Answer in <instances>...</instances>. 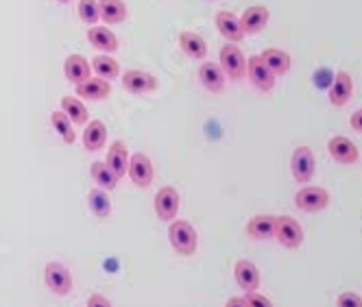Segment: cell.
Returning <instances> with one entry per match:
<instances>
[{
    "label": "cell",
    "mask_w": 362,
    "mask_h": 307,
    "mask_svg": "<svg viewBox=\"0 0 362 307\" xmlns=\"http://www.w3.org/2000/svg\"><path fill=\"white\" fill-rule=\"evenodd\" d=\"M168 240H170V246L179 255H184V258H190V255H194L199 248V236L194 231V227L186 220H173L170 222Z\"/></svg>",
    "instance_id": "1"
},
{
    "label": "cell",
    "mask_w": 362,
    "mask_h": 307,
    "mask_svg": "<svg viewBox=\"0 0 362 307\" xmlns=\"http://www.w3.org/2000/svg\"><path fill=\"white\" fill-rule=\"evenodd\" d=\"M218 66H221L223 74L229 76L231 81H243L247 76V59L243 55V50L229 42L221 48Z\"/></svg>",
    "instance_id": "2"
},
{
    "label": "cell",
    "mask_w": 362,
    "mask_h": 307,
    "mask_svg": "<svg viewBox=\"0 0 362 307\" xmlns=\"http://www.w3.org/2000/svg\"><path fill=\"white\" fill-rule=\"evenodd\" d=\"M291 170H293V176L299 186H308L310 181H313L315 170H317V159H315L313 148L297 146L293 150V157H291Z\"/></svg>",
    "instance_id": "3"
},
{
    "label": "cell",
    "mask_w": 362,
    "mask_h": 307,
    "mask_svg": "<svg viewBox=\"0 0 362 307\" xmlns=\"http://www.w3.org/2000/svg\"><path fill=\"white\" fill-rule=\"evenodd\" d=\"M295 205L305 214L323 212L329 205V192L319 186H305L295 194Z\"/></svg>",
    "instance_id": "4"
},
{
    "label": "cell",
    "mask_w": 362,
    "mask_h": 307,
    "mask_svg": "<svg viewBox=\"0 0 362 307\" xmlns=\"http://www.w3.org/2000/svg\"><path fill=\"white\" fill-rule=\"evenodd\" d=\"M275 238L284 248H299L305 240L303 227L293 216H277Z\"/></svg>",
    "instance_id": "5"
},
{
    "label": "cell",
    "mask_w": 362,
    "mask_h": 307,
    "mask_svg": "<svg viewBox=\"0 0 362 307\" xmlns=\"http://www.w3.org/2000/svg\"><path fill=\"white\" fill-rule=\"evenodd\" d=\"M44 281L48 290H53L59 296H66L72 290V275L70 270L59 262H48L44 268Z\"/></svg>",
    "instance_id": "6"
},
{
    "label": "cell",
    "mask_w": 362,
    "mask_h": 307,
    "mask_svg": "<svg viewBox=\"0 0 362 307\" xmlns=\"http://www.w3.org/2000/svg\"><path fill=\"white\" fill-rule=\"evenodd\" d=\"M153 203H155V214H158V218L164 222H173L179 214V207H181V196L175 188L166 186L155 194Z\"/></svg>",
    "instance_id": "7"
},
{
    "label": "cell",
    "mask_w": 362,
    "mask_h": 307,
    "mask_svg": "<svg viewBox=\"0 0 362 307\" xmlns=\"http://www.w3.org/2000/svg\"><path fill=\"white\" fill-rule=\"evenodd\" d=\"M327 152L334 162H339L343 166H354L358 164L360 159V150L358 146L349 140V138H343V136H334L329 138L327 142Z\"/></svg>",
    "instance_id": "8"
},
{
    "label": "cell",
    "mask_w": 362,
    "mask_h": 307,
    "mask_svg": "<svg viewBox=\"0 0 362 307\" xmlns=\"http://www.w3.org/2000/svg\"><path fill=\"white\" fill-rule=\"evenodd\" d=\"M122 88L129 94L142 96V94L158 90V79H155V76L151 72H146V70H129L122 76Z\"/></svg>",
    "instance_id": "9"
},
{
    "label": "cell",
    "mask_w": 362,
    "mask_h": 307,
    "mask_svg": "<svg viewBox=\"0 0 362 307\" xmlns=\"http://www.w3.org/2000/svg\"><path fill=\"white\" fill-rule=\"evenodd\" d=\"M247 74H249V81L260 92H271L275 88V74L267 68L260 55H251L247 59Z\"/></svg>",
    "instance_id": "10"
},
{
    "label": "cell",
    "mask_w": 362,
    "mask_h": 307,
    "mask_svg": "<svg viewBox=\"0 0 362 307\" xmlns=\"http://www.w3.org/2000/svg\"><path fill=\"white\" fill-rule=\"evenodd\" d=\"M127 174L134 181V186L148 188L153 183V164H151L148 155H144V152H134V155L129 157Z\"/></svg>",
    "instance_id": "11"
},
{
    "label": "cell",
    "mask_w": 362,
    "mask_h": 307,
    "mask_svg": "<svg viewBox=\"0 0 362 307\" xmlns=\"http://www.w3.org/2000/svg\"><path fill=\"white\" fill-rule=\"evenodd\" d=\"M354 94V79H351V74L341 70V72H336L334 76V83L329 88V102L334 107H343L349 102Z\"/></svg>",
    "instance_id": "12"
},
{
    "label": "cell",
    "mask_w": 362,
    "mask_h": 307,
    "mask_svg": "<svg viewBox=\"0 0 362 307\" xmlns=\"http://www.w3.org/2000/svg\"><path fill=\"white\" fill-rule=\"evenodd\" d=\"M269 18H271L269 7H264V5H253V7H249L240 16V27H243L245 35L260 33L267 27V24H269Z\"/></svg>",
    "instance_id": "13"
},
{
    "label": "cell",
    "mask_w": 362,
    "mask_h": 307,
    "mask_svg": "<svg viewBox=\"0 0 362 307\" xmlns=\"http://www.w3.org/2000/svg\"><path fill=\"white\" fill-rule=\"evenodd\" d=\"M234 277H236V284L240 290H245L247 294L249 292H255L260 288V270L257 266L249 260H238L236 266H234Z\"/></svg>",
    "instance_id": "14"
},
{
    "label": "cell",
    "mask_w": 362,
    "mask_h": 307,
    "mask_svg": "<svg viewBox=\"0 0 362 307\" xmlns=\"http://www.w3.org/2000/svg\"><path fill=\"white\" fill-rule=\"evenodd\" d=\"M216 29L218 33L231 44V42H243L245 40V31L240 27V18L234 16L231 11H218L216 13Z\"/></svg>",
    "instance_id": "15"
},
{
    "label": "cell",
    "mask_w": 362,
    "mask_h": 307,
    "mask_svg": "<svg viewBox=\"0 0 362 307\" xmlns=\"http://www.w3.org/2000/svg\"><path fill=\"white\" fill-rule=\"evenodd\" d=\"M64 74L66 79L74 85H79L88 79H92V68H90V61L83 57V55H68L66 57V64H64Z\"/></svg>",
    "instance_id": "16"
},
{
    "label": "cell",
    "mask_w": 362,
    "mask_h": 307,
    "mask_svg": "<svg viewBox=\"0 0 362 307\" xmlns=\"http://www.w3.org/2000/svg\"><path fill=\"white\" fill-rule=\"evenodd\" d=\"M275 227H277V216L257 214L247 222V234L253 240H271L275 238Z\"/></svg>",
    "instance_id": "17"
},
{
    "label": "cell",
    "mask_w": 362,
    "mask_h": 307,
    "mask_svg": "<svg viewBox=\"0 0 362 307\" xmlns=\"http://www.w3.org/2000/svg\"><path fill=\"white\" fill-rule=\"evenodd\" d=\"M107 168L118 176L122 179L127 174V168H129V148L122 140H114L110 144V150H107V159H105Z\"/></svg>",
    "instance_id": "18"
},
{
    "label": "cell",
    "mask_w": 362,
    "mask_h": 307,
    "mask_svg": "<svg viewBox=\"0 0 362 307\" xmlns=\"http://www.w3.org/2000/svg\"><path fill=\"white\" fill-rule=\"evenodd\" d=\"M199 81H201V85L205 90L214 92V94L225 90V74H223L221 66L212 64V61L201 64V68H199Z\"/></svg>",
    "instance_id": "19"
},
{
    "label": "cell",
    "mask_w": 362,
    "mask_h": 307,
    "mask_svg": "<svg viewBox=\"0 0 362 307\" xmlns=\"http://www.w3.org/2000/svg\"><path fill=\"white\" fill-rule=\"evenodd\" d=\"M88 42L100 50V55H112L118 50V37L107 27H92L88 29Z\"/></svg>",
    "instance_id": "20"
},
{
    "label": "cell",
    "mask_w": 362,
    "mask_h": 307,
    "mask_svg": "<svg viewBox=\"0 0 362 307\" xmlns=\"http://www.w3.org/2000/svg\"><path fill=\"white\" fill-rule=\"evenodd\" d=\"M105 142H107V126H105V122L92 120L90 124H86V131H83V146H86V150H90V152L103 150Z\"/></svg>",
    "instance_id": "21"
},
{
    "label": "cell",
    "mask_w": 362,
    "mask_h": 307,
    "mask_svg": "<svg viewBox=\"0 0 362 307\" xmlns=\"http://www.w3.org/2000/svg\"><path fill=\"white\" fill-rule=\"evenodd\" d=\"M179 46L190 59H205V55H208V44H205V40L199 33L192 31L179 33Z\"/></svg>",
    "instance_id": "22"
},
{
    "label": "cell",
    "mask_w": 362,
    "mask_h": 307,
    "mask_svg": "<svg viewBox=\"0 0 362 307\" xmlns=\"http://www.w3.org/2000/svg\"><path fill=\"white\" fill-rule=\"evenodd\" d=\"M260 59L267 64V68L275 74V76H284V74H288L291 70V55L288 53H284V50L279 48H267L264 53L260 55Z\"/></svg>",
    "instance_id": "23"
},
{
    "label": "cell",
    "mask_w": 362,
    "mask_h": 307,
    "mask_svg": "<svg viewBox=\"0 0 362 307\" xmlns=\"http://www.w3.org/2000/svg\"><path fill=\"white\" fill-rule=\"evenodd\" d=\"M74 92H76V96H81V98L105 100L112 94V85H110V81H103V79H88V81L76 85Z\"/></svg>",
    "instance_id": "24"
},
{
    "label": "cell",
    "mask_w": 362,
    "mask_h": 307,
    "mask_svg": "<svg viewBox=\"0 0 362 307\" xmlns=\"http://www.w3.org/2000/svg\"><path fill=\"white\" fill-rule=\"evenodd\" d=\"M90 68L96 74V79H103V81H112L120 74V64L110 55H96L90 61Z\"/></svg>",
    "instance_id": "25"
},
{
    "label": "cell",
    "mask_w": 362,
    "mask_h": 307,
    "mask_svg": "<svg viewBox=\"0 0 362 307\" xmlns=\"http://www.w3.org/2000/svg\"><path fill=\"white\" fill-rule=\"evenodd\" d=\"M98 13L107 24H120L127 20L129 9L122 0H98Z\"/></svg>",
    "instance_id": "26"
},
{
    "label": "cell",
    "mask_w": 362,
    "mask_h": 307,
    "mask_svg": "<svg viewBox=\"0 0 362 307\" xmlns=\"http://www.w3.org/2000/svg\"><path fill=\"white\" fill-rule=\"evenodd\" d=\"M90 174H92V179H94V183H96L100 190H105V192H112V190H116V186H118V176L107 168L105 162H92Z\"/></svg>",
    "instance_id": "27"
},
{
    "label": "cell",
    "mask_w": 362,
    "mask_h": 307,
    "mask_svg": "<svg viewBox=\"0 0 362 307\" xmlns=\"http://www.w3.org/2000/svg\"><path fill=\"white\" fill-rule=\"evenodd\" d=\"M88 205H90V212L98 220H105L112 214V198L105 190H100V188H94L88 194Z\"/></svg>",
    "instance_id": "28"
},
{
    "label": "cell",
    "mask_w": 362,
    "mask_h": 307,
    "mask_svg": "<svg viewBox=\"0 0 362 307\" xmlns=\"http://www.w3.org/2000/svg\"><path fill=\"white\" fill-rule=\"evenodd\" d=\"M62 112L68 116V120L72 124H88V109L79 98H72V96H64L62 98Z\"/></svg>",
    "instance_id": "29"
},
{
    "label": "cell",
    "mask_w": 362,
    "mask_h": 307,
    "mask_svg": "<svg viewBox=\"0 0 362 307\" xmlns=\"http://www.w3.org/2000/svg\"><path fill=\"white\" fill-rule=\"evenodd\" d=\"M50 124L55 126V131L62 136V140H64L66 144H74L76 133H74V129H72V122L68 120V116H66L64 112H53V114H50Z\"/></svg>",
    "instance_id": "30"
},
{
    "label": "cell",
    "mask_w": 362,
    "mask_h": 307,
    "mask_svg": "<svg viewBox=\"0 0 362 307\" xmlns=\"http://www.w3.org/2000/svg\"><path fill=\"white\" fill-rule=\"evenodd\" d=\"M79 18L81 22H86L88 27H96V22L100 20V13H98V0H79Z\"/></svg>",
    "instance_id": "31"
},
{
    "label": "cell",
    "mask_w": 362,
    "mask_h": 307,
    "mask_svg": "<svg viewBox=\"0 0 362 307\" xmlns=\"http://www.w3.org/2000/svg\"><path fill=\"white\" fill-rule=\"evenodd\" d=\"M336 307H362V296L358 292H341L339 299H336Z\"/></svg>",
    "instance_id": "32"
},
{
    "label": "cell",
    "mask_w": 362,
    "mask_h": 307,
    "mask_svg": "<svg viewBox=\"0 0 362 307\" xmlns=\"http://www.w3.org/2000/svg\"><path fill=\"white\" fill-rule=\"evenodd\" d=\"M245 301H247L249 307H273L271 299L264 296V294H260V292H249V294L245 296Z\"/></svg>",
    "instance_id": "33"
},
{
    "label": "cell",
    "mask_w": 362,
    "mask_h": 307,
    "mask_svg": "<svg viewBox=\"0 0 362 307\" xmlns=\"http://www.w3.org/2000/svg\"><path fill=\"white\" fill-rule=\"evenodd\" d=\"M88 307H112L110 299H105L103 294H92L88 299Z\"/></svg>",
    "instance_id": "34"
},
{
    "label": "cell",
    "mask_w": 362,
    "mask_h": 307,
    "mask_svg": "<svg viewBox=\"0 0 362 307\" xmlns=\"http://www.w3.org/2000/svg\"><path fill=\"white\" fill-rule=\"evenodd\" d=\"M349 124L356 133H362V109H356L349 118Z\"/></svg>",
    "instance_id": "35"
},
{
    "label": "cell",
    "mask_w": 362,
    "mask_h": 307,
    "mask_svg": "<svg viewBox=\"0 0 362 307\" xmlns=\"http://www.w3.org/2000/svg\"><path fill=\"white\" fill-rule=\"evenodd\" d=\"M225 307H249V305H247L245 296H231V299L225 303Z\"/></svg>",
    "instance_id": "36"
},
{
    "label": "cell",
    "mask_w": 362,
    "mask_h": 307,
    "mask_svg": "<svg viewBox=\"0 0 362 307\" xmlns=\"http://www.w3.org/2000/svg\"><path fill=\"white\" fill-rule=\"evenodd\" d=\"M59 5H68V3H72V0H57Z\"/></svg>",
    "instance_id": "37"
}]
</instances>
